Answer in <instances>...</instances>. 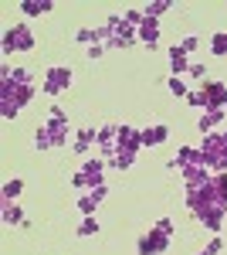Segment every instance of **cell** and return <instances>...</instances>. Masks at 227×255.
Segmentation results:
<instances>
[{"instance_id":"2","label":"cell","mask_w":227,"mask_h":255,"mask_svg":"<svg viewBox=\"0 0 227 255\" xmlns=\"http://www.w3.org/2000/svg\"><path fill=\"white\" fill-rule=\"evenodd\" d=\"M68 89H72V68L68 65H51L48 75H44V92L55 99L61 92H68Z\"/></svg>"},{"instance_id":"39","label":"cell","mask_w":227,"mask_h":255,"mask_svg":"<svg viewBox=\"0 0 227 255\" xmlns=\"http://www.w3.org/2000/svg\"><path fill=\"white\" fill-rule=\"evenodd\" d=\"M224 146H227V133H224Z\"/></svg>"},{"instance_id":"28","label":"cell","mask_w":227,"mask_h":255,"mask_svg":"<svg viewBox=\"0 0 227 255\" xmlns=\"http://www.w3.org/2000/svg\"><path fill=\"white\" fill-rule=\"evenodd\" d=\"M214 187H217V197L227 204V174H214Z\"/></svg>"},{"instance_id":"22","label":"cell","mask_w":227,"mask_h":255,"mask_svg":"<svg viewBox=\"0 0 227 255\" xmlns=\"http://www.w3.org/2000/svg\"><path fill=\"white\" fill-rule=\"evenodd\" d=\"M78 235H81V238H92V235H98V221H95V215H85V221L78 225Z\"/></svg>"},{"instance_id":"29","label":"cell","mask_w":227,"mask_h":255,"mask_svg":"<svg viewBox=\"0 0 227 255\" xmlns=\"http://www.w3.org/2000/svg\"><path fill=\"white\" fill-rule=\"evenodd\" d=\"M17 113H20L17 102H0V116L3 119H17Z\"/></svg>"},{"instance_id":"20","label":"cell","mask_w":227,"mask_h":255,"mask_svg":"<svg viewBox=\"0 0 227 255\" xmlns=\"http://www.w3.org/2000/svg\"><path fill=\"white\" fill-rule=\"evenodd\" d=\"M20 191H24V180H20V177L7 180V184H3V201H17Z\"/></svg>"},{"instance_id":"13","label":"cell","mask_w":227,"mask_h":255,"mask_svg":"<svg viewBox=\"0 0 227 255\" xmlns=\"http://www.w3.org/2000/svg\"><path fill=\"white\" fill-rule=\"evenodd\" d=\"M170 139V129L159 123V126H150V129H143V146H159V143H166Z\"/></svg>"},{"instance_id":"7","label":"cell","mask_w":227,"mask_h":255,"mask_svg":"<svg viewBox=\"0 0 227 255\" xmlns=\"http://www.w3.org/2000/svg\"><path fill=\"white\" fill-rule=\"evenodd\" d=\"M81 174L88 180V191H92V187H102V184H105V160H88V163L81 167Z\"/></svg>"},{"instance_id":"33","label":"cell","mask_w":227,"mask_h":255,"mask_svg":"<svg viewBox=\"0 0 227 255\" xmlns=\"http://www.w3.org/2000/svg\"><path fill=\"white\" fill-rule=\"evenodd\" d=\"M156 228H159L163 235H170V238H173V232H176V228H173V221H170V218H159V221H156Z\"/></svg>"},{"instance_id":"35","label":"cell","mask_w":227,"mask_h":255,"mask_svg":"<svg viewBox=\"0 0 227 255\" xmlns=\"http://www.w3.org/2000/svg\"><path fill=\"white\" fill-rule=\"evenodd\" d=\"M190 75H193V79H204V75H207V65H190Z\"/></svg>"},{"instance_id":"21","label":"cell","mask_w":227,"mask_h":255,"mask_svg":"<svg viewBox=\"0 0 227 255\" xmlns=\"http://www.w3.org/2000/svg\"><path fill=\"white\" fill-rule=\"evenodd\" d=\"M95 208H98V201H95L92 191H85V194L78 197V211H81V215H95Z\"/></svg>"},{"instance_id":"17","label":"cell","mask_w":227,"mask_h":255,"mask_svg":"<svg viewBox=\"0 0 227 255\" xmlns=\"http://www.w3.org/2000/svg\"><path fill=\"white\" fill-rule=\"evenodd\" d=\"M3 225H24V211H20L14 201H3Z\"/></svg>"},{"instance_id":"27","label":"cell","mask_w":227,"mask_h":255,"mask_svg":"<svg viewBox=\"0 0 227 255\" xmlns=\"http://www.w3.org/2000/svg\"><path fill=\"white\" fill-rule=\"evenodd\" d=\"M136 163V153H115V160H112V167H119V170H129Z\"/></svg>"},{"instance_id":"11","label":"cell","mask_w":227,"mask_h":255,"mask_svg":"<svg viewBox=\"0 0 227 255\" xmlns=\"http://www.w3.org/2000/svg\"><path fill=\"white\" fill-rule=\"evenodd\" d=\"M170 68H173V79H180L183 72H190V61H187V51L180 48V44H173L170 48Z\"/></svg>"},{"instance_id":"26","label":"cell","mask_w":227,"mask_h":255,"mask_svg":"<svg viewBox=\"0 0 227 255\" xmlns=\"http://www.w3.org/2000/svg\"><path fill=\"white\" fill-rule=\"evenodd\" d=\"M166 89H170V96H176V99H187L190 96V89L183 85V79H170V82H166Z\"/></svg>"},{"instance_id":"24","label":"cell","mask_w":227,"mask_h":255,"mask_svg":"<svg viewBox=\"0 0 227 255\" xmlns=\"http://www.w3.org/2000/svg\"><path fill=\"white\" fill-rule=\"evenodd\" d=\"M122 20H126L129 27H136V31H139V27H143V20H146V10H126V14H122Z\"/></svg>"},{"instance_id":"25","label":"cell","mask_w":227,"mask_h":255,"mask_svg":"<svg viewBox=\"0 0 227 255\" xmlns=\"http://www.w3.org/2000/svg\"><path fill=\"white\" fill-rule=\"evenodd\" d=\"M75 41H78V44H85V48L98 44V38H95V27H81V31L75 34Z\"/></svg>"},{"instance_id":"34","label":"cell","mask_w":227,"mask_h":255,"mask_svg":"<svg viewBox=\"0 0 227 255\" xmlns=\"http://www.w3.org/2000/svg\"><path fill=\"white\" fill-rule=\"evenodd\" d=\"M72 184H75L78 191H88V180H85V174H75V177H72Z\"/></svg>"},{"instance_id":"14","label":"cell","mask_w":227,"mask_h":255,"mask_svg":"<svg viewBox=\"0 0 227 255\" xmlns=\"http://www.w3.org/2000/svg\"><path fill=\"white\" fill-rule=\"evenodd\" d=\"M197 150L204 153V160L217 157V153L224 150V133H207V136H204V146H197Z\"/></svg>"},{"instance_id":"19","label":"cell","mask_w":227,"mask_h":255,"mask_svg":"<svg viewBox=\"0 0 227 255\" xmlns=\"http://www.w3.org/2000/svg\"><path fill=\"white\" fill-rule=\"evenodd\" d=\"M34 146H38V150H51V146H55V139H51V129H48L44 123H41L38 133H34Z\"/></svg>"},{"instance_id":"36","label":"cell","mask_w":227,"mask_h":255,"mask_svg":"<svg viewBox=\"0 0 227 255\" xmlns=\"http://www.w3.org/2000/svg\"><path fill=\"white\" fill-rule=\"evenodd\" d=\"M102 51H105V44H92V48H88V58H102Z\"/></svg>"},{"instance_id":"23","label":"cell","mask_w":227,"mask_h":255,"mask_svg":"<svg viewBox=\"0 0 227 255\" xmlns=\"http://www.w3.org/2000/svg\"><path fill=\"white\" fill-rule=\"evenodd\" d=\"M170 7H173L170 0H152L150 7H143V10H146V17H156V20H159V14H163V10H170Z\"/></svg>"},{"instance_id":"6","label":"cell","mask_w":227,"mask_h":255,"mask_svg":"<svg viewBox=\"0 0 227 255\" xmlns=\"http://www.w3.org/2000/svg\"><path fill=\"white\" fill-rule=\"evenodd\" d=\"M173 167H176V170H190V167H207V163H204V153H200V150H193V146H180V150H176V160H173Z\"/></svg>"},{"instance_id":"30","label":"cell","mask_w":227,"mask_h":255,"mask_svg":"<svg viewBox=\"0 0 227 255\" xmlns=\"http://www.w3.org/2000/svg\"><path fill=\"white\" fill-rule=\"evenodd\" d=\"M187 102L193 106V109H207V99H204V89H197V92H190Z\"/></svg>"},{"instance_id":"5","label":"cell","mask_w":227,"mask_h":255,"mask_svg":"<svg viewBox=\"0 0 227 255\" xmlns=\"http://www.w3.org/2000/svg\"><path fill=\"white\" fill-rule=\"evenodd\" d=\"M207 109H227V85L224 82H204Z\"/></svg>"},{"instance_id":"38","label":"cell","mask_w":227,"mask_h":255,"mask_svg":"<svg viewBox=\"0 0 227 255\" xmlns=\"http://www.w3.org/2000/svg\"><path fill=\"white\" fill-rule=\"evenodd\" d=\"M92 194H95V201L102 204V197H105V184H102V187H92Z\"/></svg>"},{"instance_id":"37","label":"cell","mask_w":227,"mask_h":255,"mask_svg":"<svg viewBox=\"0 0 227 255\" xmlns=\"http://www.w3.org/2000/svg\"><path fill=\"white\" fill-rule=\"evenodd\" d=\"M51 119H61V123H68V113H65V109H58V106H51Z\"/></svg>"},{"instance_id":"3","label":"cell","mask_w":227,"mask_h":255,"mask_svg":"<svg viewBox=\"0 0 227 255\" xmlns=\"http://www.w3.org/2000/svg\"><path fill=\"white\" fill-rule=\"evenodd\" d=\"M115 150L119 153H139L143 150V129H136V126H119V136H115Z\"/></svg>"},{"instance_id":"15","label":"cell","mask_w":227,"mask_h":255,"mask_svg":"<svg viewBox=\"0 0 227 255\" xmlns=\"http://www.w3.org/2000/svg\"><path fill=\"white\" fill-rule=\"evenodd\" d=\"M20 10H24L27 17H41V14L55 10V3H51V0H20Z\"/></svg>"},{"instance_id":"4","label":"cell","mask_w":227,"mask_h":255,"mask_svg":"<svg viewBox=\"0 0 227 255\" xmlns=\"http://www.w3.org/2000/svg\"><path fill=\"white\" fill-rule=\"evenodd\" d=\"M166 249H170V235H163L159 228H150L139 238V255H163Z\"/></svg>"},{"instance_id":"16","label":"cell","mask_w":227,"mask_h":255,"mask_svg":"<svg viewBox=\"0 0 227 255\" xmlns=\"http://www.w3.org/2000/svg\"><path fill=\"white\" fill-rule=\"evenodd\" d=\"M44 126L51 129L55 146H65V143H68V123H61V119H44Z\"/></svg>"},{"instance_id":"9","label":"cell","mask_w":227,"mask_h":255,"mask_svg":"<svg viewBox=\"0 0 227 255\" xmlns=\"http://www.w3.org/2000/svg\"><path fill=\"white\" fill-rule=\"evenodd\" d=\"M95 143H98V129H95V126H85V129H78L75 146H72V150H75V153H88Z\"/></svg>"},{"instance_id":"18","label":"cell","mask_w":227,"mask_h":255,"mask_svg":"<svg viewBox=\"0 0 227 255\" xmlns=\"http://www.w3.org/2000/svg\"><path fill=\"white\" fill-rule=\"evenodd\" d=\"M210 55H217V58H227V31H217V34L210 38Z\"/></svg>"},{"instance_id":"1","label":"cell","mask_w":227,"mask_h":255,"mask_svg":"<svg viewBox=\"0 0 227 255\" xmlns=\"http://www.w3.org/2000/svg\"><path fill=\"white\" fill-rule=\"evenodd\" d=\"M31 48H34V34H31L27 24H14V27H7V34H3V55L31 51Z\"/></svg>"},{"instance_id":"8","label":"cell","mask_w":227,"mask_h":255,"mask_svg":"<svg viewBox=\"0 0 227 255\" xmlns=\"http://www.w3.org/2000/svg\"><path fill=\"white\" fill-rule=\"evenodd\" d=\"M136 41H139V31H136V27H129V24L122 20V27L115 31V38L109 41L105 48H129V44H136Z\"/></svg>"},{"instance_id":"32","label":"cell","mask_w":227,"mask_h":255,"mask_svg":"<svg viewBox=\"0 0 227 255\" xmlns=\"http://www.w3.org/2000/svg\"><path fill=\"white\" fill-rule=\"evenodd\" d=\"M180 48H183V51H187V55H193V51H197V48H200V38H193V34H187V38L180 41Z\"/></svg>"},{"instance_id":"31","label":"cell","mask_w":227,"mask_h":255,"mask_svg":"<svg viewBox=\"0 0 227 255\" xmlns=\"http://www.w3.org/2000/svg\"><path fill=\"white\" fill-rule=\"evenodd\" d=\"M221 249H224V238L217 235V238H214V242H210V245H207V249H200V252H197V255H217V252H221Z\"/></svg>"},{"instance_id":"10","label":"cell","mask_w":227,"mask_h":255,"mask_svg":"<svg viewBox=\"0 0 227 255\" xmlns=\"http://www.w3.org/2000/svg\"><path fill=\"white\" fill-rule=\"evenodd\" d=\"M224 119H227V109H204V116L197 119V126H200V133L207 136L210 129H214L217 123H224Z\"/></svg>"},{"instance_id":"12","label":"cell","mask_w":227,"mask_h":255,"mask_svg":"<svg viewBox=\"0 0 227 255\" xmlns=\"http://www.w3.org/2000/svg\"><path fill=\"white\" fill-rule=\"evenodd\" d=\"M156 38H159V20L146 17V20H143V27H139V41H143L146 48H156Z\"/></svg>"}]
</instances>
